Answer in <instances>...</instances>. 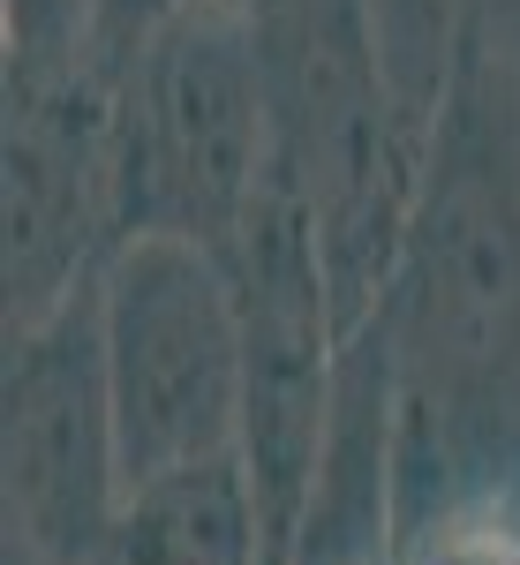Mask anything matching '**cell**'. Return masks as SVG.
I'll return each instance as SVG.
<instances>
[{
  "mask_svg": "<svg viewBox=\"0 0 520 565\" xmlns=\"http://www.w3.org/2000/svg\"><path fill=\"white\" fill-rule=\"evenodd\" d=\"M400 498L520 476V39H476L370 317Z\"/></svg>",
  "mask_w": 520,
  "mask_h": 565,
  "instance_id": "cell-1",
  "label": "cell"
},
{
  "mask_svg": "<svg viewBox=\"0 0 520 565\" xmlns=\"http://www.w3.org/2000/svg\"><path fill=\"white\" fill-rule=\"evenodd\" d=\"M121 218L129 234H181L234 249L279 189L272 90L242 0H189L114 61Z\"/></svg>",
  "mask_w": 520,
  "mask_h": 565,
  "instance_id": "cell-3",
  "label": "cell"
},
{
  "mask_svg": "<svg viewBox=\"0 0 520 565\" xmlns=\"http://www.w3.org/2000/svg\"><path fill=\"white\" fill-rule=\"evenodd\" d=\"M0 61L8 68H98L106 61L98 0H0Z\"/></svg>",
  "mask_w": 520,
  "mask_h": 565,
  "instance_id": "cell-9",
  "label": "cell"
},
{
  "mask_svg": "<svg viewBox=\"0 0 520 565\" xmlns=\"http://www.w3.org/2000/svg\"><path fill=\"white\" fill-rule=\"evenodd\" d=\"M0 498L8 558L98 565L129 505V460L106 392L98 287L53 309L31 332H8V399H0Z\"/></svg>",
  "mask_w": 520,
  "mask_h": 565,
  "instance_id": "cell-5",
  "label": "cell"
},
{
  "mask_svg": "<svg viewBox=\"0 0 520 565\" xmlns=\"http://www.w3.org/2000/svg\"><path fill=\"white\" fill-rule=\"evenodd\" d=\"M173 8H189V0H98V15H106V61L136 53V45L151 39Z\"/></svg>",
  "mask_w": 520,
  "mask_h": 565,
  "instance_id": "cell-10",
  "label": "cell"
},
{
  "mask_svg": "<svg viewBox=\"0 0 520 565\" xmlns=\"http://www.w3.org/2000/svg\"><path fill=\"white\" fill-rule=\"evenodd\" d=\"M257 31L279 181L303 204L340 324L378 317L392 249L423 181L431 121L407 106L370 0H242Z\"/></svg>",
  "mask_w": 520,
  "mask_h": 565,
  "instance_id": "cell-2",
  "label": "cell"
},
{
  "mask_svg": "<svg viewBox=\"0 0 520 565\" xmlns=\"http://www.w3.org/2000/svg\"><path fill=\"white\" fill-rule=\"evenodd\" d=\"M392 565H520V476L400 498Z\"/></svg>",
  "mask_w": 520,
  "mask_h": 565,
  "instance_id": "cell-8",
  "label": "cell"
},
{
  "mask_svg": "<svg viewBox=\"0 0 520 565\" xmlns=\"http://www.w3.org/2000/svg\"><path fill=\"white\" fill-rule=\"evenodd\" d=\"M98 565H279L242 460H197L129 490Z\"/></svg>",
  "mask_w": 520,
  "mask_h": 565,
  "instance_id": "cell-7",
  "label": "cell"
},
{
  "mask_svg": "<svg viewBox=\"0 0 520 565\" xmlns=\"http://www.w3.org/2000/svg\"><path fill=\"white\" fill-rule=\"evenodd\" d=\"M98 348L129 490L197 460H242L250 332L219 249L129 234L98 271Z\"/></svg>",
  "mask_w": 520,
  "mask_h": 565,
  "instance_id": "cell-4",
  "label": "cell"
},
{
  "mask_svg": "<svg viewBox=\"0 0 520 565\" xmlns=\"http://www.w3.org/2000/svg\"><path fill=\"white\" fill-rule=\"evenodd\" d=\"M8 189H0V287L8 332L98 287L106 257L129 242L121 218V129L114 68H8Z\"/></svg>",
  "mask_w": 520,
  "mask_h": 565,
  "instance_id": "cell-6",
  "label": "cell"
}]
</instances>
